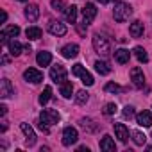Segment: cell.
Returning <instances> with one entry per match:
<instances>
[{
  "label": "cell",
  "mask_w": 152,
  "mask_h": 152,
  "mask_svg": "<svg viewBox=\"0 0 152 152\" xmlns=\"http://www.w3.org/2000/svg\"><path fill=\"white\" fill-rule=\"evenodd\" d=\"M93 48H95V52H97L99 56L106 57V56H109V52H111V43H109V39H107L104 34H95V36H93Z\"/></svg>",
  "instance_id": "obj_1"
},
{
  "label": "cell",
  "mask_w": 152,
  "mask_h": 152,
  "mask_svg": "<svg viewBox=\"0 0 152 152\" xmlns=\"http://www.w3.org/2000/svg\"><path fill=\"white\" fill-rule=\"evenodd\" d=\"M132 15V7L129 4H124V2H118L113 9V16H115V22L122 23V22H127Z\"/></svg>",
  "instance_id": "obj_2"
},
{
  "label": "cell",
  "mask_w": 152,
  "mask_h": 152,
  "mask_svg": "<svg viewBox=\"0 0 152 152\" xmlns=\"http://www.w3.org/2000/svg\"><path fill=\"white\" fill-rule=\"evenodd\" d=\"M50 79L54 81V83H64L66 81V68L63 66V64H54L52 68H50Z\"/></svg>",
  "instance_id": "obj_3"
},
{
  "label": "cell",
  "mask_w": 152,
  "mask_h": 152,
  "mask_svg": "<svg viewBox=\"0 0 152 152\" xmlns=\"http://www.w3.org/2000/svg\"><path fill=\"white\" fill-rule=\"evenodd\" d=\"M79 134H77V129L75 127H64L63 129V145L64 147H72L75 141H77Z\"/></svg>",
  "instance_id": "obj_4"
},
{
  "label": "cell",
  "mask_w": 152,
  "mask_h": 152,
  "mask_svg": "<svg viewBox=\"0 0 152 152\" xmlns=\"http://www.w3.org/2000/svg\"><path fill=\"white\" fill-rule=\"evenodd\" d=\"M39 120L45 122L47 125H52V124H57L61 120V116H59V113L56 109H43L39 113Z\"/></svg>",
  "instance_id": "obj_5"
},
{
  "label": "cell",
  "mask_w": 152,
  "mask_h": 152,
  "mask_svg": "<svg viewBox=\"0 0 152 152\" xmlns=\"http://www.w3.org/2000/svg\"><path fill=\"white\" fill-rule=\"evenodd\" d=\"M20 129H22V132L25 134V145H27V147H34V145H36V132H34V129H32L29 124H25V122L20 124Z\"/></svg>",
  "instance_id": "obj_6"
},
{
  "label": "cell",
  "mask_w": 152,
  "mask_h": 152,
  "mask_svg": "<svg viewBox=\"0 0 152 152\" xmlns=\"http://www.w3.org/2000/svg\"><path fill=\"white\" fill-rule=\"evenodd\" d=\"M23 79L27 83H32V84H39L43 81V73L38 70V68H27L23 72Z\"/></svg>",
  "instance_id": "obj_7"
},
{
  "label": "cell",
  "mask_w": 152,
  "mask_h": 152,
  "mask_svg": "<svg viewBox=\"0 0 152 152\" xmlns=\"http://www.w3.org/2000/svg\"><path fill=\"white\" fill-rule=\"evenodd\" d=\"M131 81L136 88H143L145 86V75H143V70L140 66H134L131 70Z\"/></svg>",
  "instance_id": "obj_8"
},
{
  "label": "cell",
  "mask_w": 152,
  "mask_h": 152,
  "mask_svg": "<svg viewBox=\"0 0 152 152\" xmlns=\"http://www.w3.org/2000/svg\"><path fill=\"white\" fill-rule=\"evenodd\" d=\"M95 16H97V7H95L91 2H88V4L84 6V9H83V22L88 25V23H91V22L95 20Z\"/></svg>",
  "instance_id": "obj_9"
},
{
  "label": "cell",
  "mask_w": 152,
  "mask_h": 152,
  "mask_svg": "<svg viewBox=\"0 0 152 152\" xmlns=\"http://www.w3.org/2000/svg\"><path fill=\"white\" fill-rule=\"evenodd\" d=\"M61 54L63 57L66 59H73V57H77L79 56V45H75V43H68L61 48Z\"/></svg>",
  "instance_id": "obj_10"
},
{
  "label": "cell",
  "mask_w": 152,
  "mask_h": 152,
  "mask_svg": "<svg viewBox=\"0 0 152 152\" xmlns=\"http://www.w3.org/2000/svg\"><path fill=\"white\" fill-rule=\"evenodd\" d=\"M136 124L141 127H152V115L150 111H141L136 115Z\"/></svg>",
  "instance_id": "obj_11"
},
{
  "label": "cell",
  "mask_w": 152,
  "mask_h": 152,
  "mask_svg": "<svg viewBox=\"0 0 152 152\" xmlns=\"http://www.w3.org/2000/svg\"><path fill=\"white\" fill-rule=\"evenodd\" d=\"M113 129H115L116 138H118L122 143H127V140H129V131H127V127H125L124 124H113Z\"/></svg>",
  "instance_id": "obj_12"
},
{
  "label": "cell",
  "mask_w": 152,
  "mask_h": 152,
  "mask_svg": "<svg viewBox=\"0 0 152 152\" xmlns=\"http://www.w3.org/2000/svg\"><path fill=\"white\" fill-rule=\"evenodd\" d=\"M48 32H50L52 36H64V34H66V25L61 23V22H52V23L48 25Z\"/></svg>",
  "instance_id": "obj_13"
},
{
  "label": "cell",
  "mask_w": 152,
  "mask_h": 152,
  "mask_svg": "<svg viewBox=\"0 0 152 152\" xmlns=\"http://www.w3.org/2000/svg\"><path fill=\"white\" fill-rule=\"evenodd\" d=\"M79 124H81V127H83L86 132H97L99 127H100V125H99L95 120H91V118H81Z\"/></svg>",
  "instance_id": "obj_14"
},
{
  "label": "cell",
  "mask_w": 152,
  "mask_h": 152,
  "mask_svg": "<svg viewBox=\"0 0 152 152\" xmlns=\"http://www.w3.org/2000/svg\"><path fill=\"white\" fill-rule=\"evenodd\" d=\"M25 18H27L29 22H36V20L39 18V7H38L36 4H29V6L25 7Z\"/></svg>",
  "instance_id": "obj_15"
},
{
  "label": "cell",
  "mask_w": 152,
  "mask_h": 152,
  "mask_svg": "<svg viewBox=\"0 0 152 152\" xmlns=\"http://www.w3.org/2000/svg\"><path fill=\"white\" fill-rule=\"evenodd\" d=\"M129 59H131V52H129V50H125V48L115 50V61H116L118 64H127Z\"/></svg>",
  "instance_id": "obj_16"
},
{
  "label": "cell",
  "mask_w": 152,
  "mask_h": 152,
  "mask_svg": "<svg viewBox=\"0 0 152 152\" xmlns=\"http://www.w3.org/2000/svg\"><path fill=\"white\" fill-rule=\"evenodd\" d=\"M11 95H13L11 81L9 79H2V81H0V97H2V99H9Z\"/></svg>",
  "instance_id": "obj_17"
},
{
  "label": "cell",
  "mask_w": 152,
  "mask_h": 152,
  "mask_svg": "<svg viewBox=\"0 0 152 152\" xmlns=\"http://www.w3.org/2000/svg\"><path fill=\"white\" fill-rule=\"evenodd\" d=\"M100 150H106V152H113V150H116L115 140H113L109 134H106V136L100 140Z\"/></svg>",
  "instance_id": "obj_18"
},
{
  "label": "cell",
  "mask_w": 152,
  "mask_h": 152,
  "mask_svg": "<svg viewBox=\"0 0 152 152\" xmlns=\"http://www.w3.org/2000/svg\"><path fill=\"white\" fill-rule=\"evenodd\" d=\"M36 63H38L39 66H48V64L52 63V54H50V52H38Z\"/></svg>",
  "instance_id": "obj_19"
},
{
  "label": "cell",
  "mask_w": 152,
  "mask_h": 152,
  "mask_svg": "<svg viewBox=\"0 0 152 152\" xmlns=\"http://www.w3.org/2000/svg\"><path fill=\"white\" fill-rule=\"evenodd\" d=\"M143 23L141 22H132L131 23V27H129V32H131V36L132 38H140V36H143Z\"/></svg>",
  "instance_id": "obj_20"
},
{
  "label": "cell",
  "mask_w": 152,
  "mask_h": 152,
  "mask_svg": "<svg viewBox=\"0 0 152 152\" xmlns=\"http://www.w3.org/2000/svg\"><path fill=\"white\" fill-rule=\"evenodd\" d=\"M72 93H73V84L70 81H64L61 83V95L64 99H72Z\"/></svg>",
  "instance_id": "obj_21"
},
{
  "label": "cell",
  "mask_w": 152,
  "mask_h": 152,
  "mask_svg": "<svg viewBox=\"0 0 152 152\" xmlns=\"http://www.w3.org/2000/svg\"><path fill=\"white\" fill-rule=\"evenodd\" d=\"M64 16H66V22L75 23V20H77V7H75V6H68L66 11H64Z\"/></svg>",
  "instance_id": "obj_22"
},
{
  "label": "cell",
  "mask_w": 152,
  "mask_h": 152,
  "mask_svg": "<svg viewBox=\"0 0 152 152\" xmlns=\"http://www.w3.org/2000/svg\"><path fill=\"white\" fill-rule=\"evenodd\" d=\"M7 47H9V54H11L13 57H16V56H20V54H22V50H23V47H22V45H20L18 41H16V39H13V41H9V45H7Z\"/></svg>",
  "instance_id": "obj_23"
},
{
  "label": "cell",
  "mask_w": 152,
  "mask_h": 152,
  "mask_svg": "<svg viewBox=\"0 0 152 152\" xmlns=\"http://www.w3.org/2000/svg\"><path fill=\"white\" fill-rule=\"evenodd\" d=\"M95 70H97V73H100V75H107V73L111 72V68H109V64H107L106 61H95Z\"/></svg>",
  "instance_id": "obj_24"
},
{
  "label": "cell",
  "mask_w": 152,
  "mask_h": 152,
  "mask_svg": "<svg viewBox=\"0 0 152 152\" xmlns=\"http://www.w3.org/2000/svg\"><path fill=\"white\" fill-rule=\"evenodd\" d=\"M50 99H52V88H50V86H45V90L41 91V95H39L38 102H39L41 106H45V104H47Z\"/></svg>",
  "instance_id": "obj_25"
},
{
  "label": "cell",
  "mask_w": 152,
  "mask_h": 152,
  "mask_svg": "<svg viewBox=\"0 0 152 152\" xmlns=\"http://www.w3.org/2000/svg\"><path fill=\"white\" fill-rule=\"evenodd\" d=\"M25 34H27L29 39H39V38L43 36V32H41L39 27H29V29L25 31Z\"/></svg>",
  "instance_id": "obj_26"
},
{
  "label": "cell",
  "mask_w": 152,
  "mask_h": 152,
  "mask_svg": "<svg viewBox=\"0 0 152 152\" xmlns=\"http://www.w3.org/2000/svg\"><path fill=\"white\" fill-rule=\"evenodd\" d=\"M132 52H134V56L138 57V61H140V63H147V61H148V56H147V52H145V48H143V47H136Z\"/></svg>",
  "instance_id": "obj_27"
},
{
  "label": "cell",
  "mask_w": 152,
  "mask_h": 152,
  "mask_svg": "<svg viewBox=\"0 0 152 152\" xmlns=\"http://www.w3.org/2000/svg\"><path fill=\"white\" fill-rule=\"evenodd\" d=\"M79 77H81V81H83V84L84 86H93V77H91V73L88 72V70H83V73L79 75Z\"/></svg>",
  "instance_id": "obj_28"
},
{
  "label": "cell",
  "mask_w": 152,
  "mask_h": 152,
  "mask_svg": "<svg viewBox=\"0 0 152 152\" xmlns=\"http://www.w3.org/2000/svg\"><path fill=\"white\" fill-rule=\"evenodd\" d=\"M88 99H90V93L86 91V90H81V91H77V95H75V102L77 104H86L88 102Z\"/></svg>",
  "instance_id": "obj_29"
},
{
  "label": "cell",
  "mask_w": 152,
  "mask_h": 152,
  "mask_svg": "<svg viewBox=\"0 0 152 152\" xmlns=\"http://www.w3.org/2000/svg\"><path fill=\"white\" fill-rule=\"evenodd\" d=\"M132 140H134V143H136V145H145L147 136H145L143 132H140V131H132Z\"/></svg>",
  "instance_id": "obj_30"
},
{
  "label": "cell",
  "mask_w": 152,
  "mask_h": 152,
  "mask_svg": "<svg viewBox=\"0 0 152 152\" xmlns=\"http://www.w3.org/2000/svg\"><path fill=\"white\" fill-rule=\"evenodd\" d=\"M4 32H6L9 38H16V36L20 34V27H18V25H9V27L4 29Z\"/></svg>",
  "instance_id": "obj_31"
},
{
  "label": "cell",
  "mask_w": 152,
  "mask_h": 152,
  "mask_svg": "<svg viewBox=\"0 0 152 152\" xmlns=\"http://www.w3.org/2000/svg\"><path fill=\"white\" fill-rule=\"evenodd\" d=\"M50 6H52V9H56V11H66V6H64V2L63 0H52L50 2Z\"/></svg>",
  "instance_id": "obj_32"
},
{
  "label": "cell",
  "mask_w": 152,
  "mask_h": 152,
  "mask_svg": "<svg viewBox=\"0 0 152 152\" xmlns=\"http://www.w3.org/2000/svg\"><path fill=\"white\" fill-rule=\"evenodd\" d=\"M104 90H106L107 93H120V91H122V88H120L116 83H107Z\"/></svg>",
  "instance_id": "obj_33"
},
{
  "label": "cell",
  "mask_w": 152,
  "mask_h": 152,
  "mask_svg": "<svg viewBox=\"0 0 152 152\" xmlns=\"http://www.w3.org/2000/svg\"><path fill=\"white\" fill-rule=\"evenodd\" d=\"M116 113V104H113V102H109V104H106L104 106V115H115Z\"/></svg>",
  "instance_id": "obj_34"
},
{
  "label": "cell",
  "mask_w": 152,
  "mask_h": 152,
  "mask_svg": "<svg viewBox=\"0 0 152 152\" xmlns=\"http://www.w3.org/2000/svg\"><path fill=\"white\" fill-rule=\"evenodd\" d=\"M122 113H124V116H125V118H129V120L136 116V115H134V107H132V106H125Z\"/></svg>",
  "instance_id": "obj_35"
},
{
  "label": "cell",
  "mask_w": 152,
  "mask_h": 152,
  "mask_svg": "<svg viewBox=\"0 0 152 152\" xmlns=\"http://www.w3.org/2000/svg\"><path fill=\"white\" fill-rule=\"evenodd\" d=\"M83 70H84V66H83L81 63H77V64H73V68H72V73H73V75H77V77H79V75L83 73Z\"/></svg>",
  "instance_id": "obj_36"
},
{
  "label": "cell",
  "mask_w": 152,
  "mask_h": 152,
  "mask_svg": "<svg viewBox=\"0 0 152 152\" xmlns=\"http://www.w3.org/2000/svg\"><path fill=\"white\" fill-rule=\"evenodd\" d=\"M39 129H41V131H43L45 134H48V132H50V129H48V125H47L45 122H41V120H39Z\"/></svg>",
  "instance_id": "obj_37"
},
{
  "label": "cell",
  "mask_w": 152,
  "mask_h": 152,
  "mask_svg": "<svg viewBox=\"0 0 152 152\" xmlns=\"http://www.w3.org/2000/svg\"><path fill=\"white\" fill-rule=\"evenodd\" d=\"M6 113H7V107L2 104V106H0V115H2V116H6Z\"/></svg>",
  "instance_id": "obj_38"
},
{
  "label": "cell",
  "mask_w": 152,
  "mask_h": 152,
  "mask_svg": "<svg viewBox=\"0 0 152 152\" xmlns=\"http://www.w3.org/2000/svg\"><path fill=\"white\" fill-rule=\"evenodd\" d=\"M6 20H7V13L2 11V23H6Z\"/></svg>",
  "instance_id": "obj_39"
},
{
  "label": "cell",
  "mask_w": 152,
  "mask_h": 152,
  "mask_svg": "<svg viewBox=\"0 0 152 152\" xmlns=\"http://www.w3.org/2000/svg\"><path fill=\"white\" fill-rule=\"evenodd\" d=\"M7 63H9V56H4L2 57V64H7Z\"/></svg>",
  "instance_id": "obj_40"
},
{
  "label": "cell",
  "mask_w": 152,
  "mask_h": 152,
  "mask_svg": "<svg viewBox=\"0 0 152 152\" xmlns=\"http://www.w3.org/2000/svg\"><path fill=\"white\" fill-rule=\"evenodd\" d=\"M77 150H79V152H90V148H88V147H79Z\"/></svg>",
  "instance_id": "obj_41"
},
{
  "label": "cell",
  "mask_w": 152,
  "mask_h": 152,
  "mask_svg": "<svg viewBox=\"0 0 152 152\" xmlns=\"http://www.w3.org/2000/svg\"><path fill=\"white\" fill-rule=\"evenodd\" d=\"M6 129H7V124H6V122H2V127H0V131L6 132Z\"/></svg>",
  "instance_id": "obj_42"
},
{
  "label": "cell",
  "mask_w": 152,
  "mask_h": 152,
  "mask_svg": "<svg viewBox=\"0 0 152 152\" xmlns=\"http://www.w3.org/2000/svg\"><path fill=\"white\" fill-rule=\"evenodd\" d=\"M23 50H25V52H31L32 48H31V45H25V47H23Z\"/></svg>",
  "instance_id": "obj_43"
},
{
  "label": "cell",
  "mask_w": 152,
  "mask_h": 152,
  "mask_svg": "<svg viewBox=\"0 0 152 152\" xmlns=\"http://www.w3.org/2000/svg\"><path fill=\"white\" fill-rule=\"evenodd\" d=\"M97 2H100V4H107L109 0H97Z\"/></svg>",
  "instance_id": "obj_44"
},
{
  "label": "cell",
  "mask_w": 152,
  "mask_h": 152,
  "mask_svg": "<svg viewBox=\"0 0 152 152\" xmlns=\"http://www.w3.org/2000/svg\"><path fill=\"white\" fill-rule=\"evenodd\" d=\"M18 2H27V0H18Z\"/></svg>",
  "instance_id": "obj_45"
}]
</instances>
